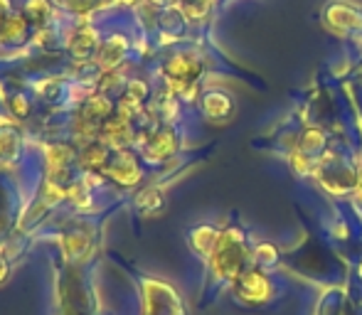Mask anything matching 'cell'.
Wrapping results in <instances>:
<instances>
[{"label": "cell", "mask_w": 362, "mask_h": 315, "mask_svg": "<svg viewBox=\"0 0 362 315\" xmlns=\"http://www.w3.org/2000/svg\"><path fill=\"white\" fill-rule=\"evenodd\" d=\"M104 172H106V177H111V180H116L119 185H124V187H131V185H136V182L141 180L139 160H136L131 153H124V150H119L116 155L109 158Z\"/></svg>", "instance_id": "obj_1"}, {"label": "cell", "mask_w": 362, "mask_h": 315, "mask_svg": "<svg viewBox=\"0 0 362 315\" xmlns=\"http://www.w3.org/2000/svg\"><path fill=\"white\" fill-rule=\"evenodd\" d=\"M99 47H101V42L91 28H79L72 35V40H69V52H72V57L79 59V62L91 59L96 52H99Z\"/></svg>", "instance_id": "obj_2"}, {"label": "cell", "mask_w": 362, "mask_h": 315, "mask_svg": "<svg viewBox=\"0 0 362 315\" xmlns=\"http://www.w3.org/2000/svg\"><path fill=\"white\" fill-rule=\"evenodd\" d=\"M28 18H25L23 13H10L8 18L0 23V42L5 44H20L25 42V37H28Z\"/></svg>", "instance_id": "obj_3"}, {"label": "cell", "mask_w": 362, "mask_h": 315, "mask_svg": "<svg viewBox=\"0 0 362 315\" xmlns=\"http://www.w3.org/2000/svg\"><path fill=\"white\" fill-rule=\"evenodd\" d=\"M126 49H129V44L124 42V37H109V40L101 42L99 52H96V62L111 72V69L121 62V57L126 54Z\"/></svg>", "instance_id": "obj_4"}, {"label": "cell", "mask_w": 362, "mask_h": 315, "mask_svg": "<svg viewBox=\"0 0 362 315\" xmlns=\"http://www.w3.org/2000/svg\"><path fill=\"white\" fill-rule=\"evenodd\" d=\"M52 0H28L23 8V15L28 18L30 25H35L37 30L42 28H49V23H52Z\"/></svg>", "instance_id": "obj_5"}, {"label": "cell", "mask_w": 362, "mask_h": 315, "mask_svg": "<svg viewBox=\"0 0 362 315\" xmlns=\"http://www.w3.org/2000/svg\"><path fill=\"white\" fill-rule=\"evenodd\" d=\"M173 150H175V136H173L170 131H160V133L148 138L144 153L148 160H165Z\"/></svg>", "instance_id": "obj_6"}, {"label": "cell", "mask_w": 362, "mask_h": 315, "mask_svg": "<svg viewBox=\"0 0 362 315\" xmlns=\"http://www.w3.org/2000/svg\"><path fill=\"white\" fill-rule=\"evenodd\" d=\"M109 145L104 143V141H91V143H86V148L81 150V165L86 167L89 172L94 170H104L106 162H109Z\"/></svg>", "instance_id": "obj_7"}, {"label": "cell", "mask_w": 362, "mask_h": 315, "mask_svg": "<svg viewBox=\"0 0 362 315\" xmlns=\"http://www.w3.org/2000/svg\"><path fill=\"white\" fill-rule=\"evenodd\" d=\"M239 293L244 296V301H262V296L269 293V281L262 273H247V276L242 278Z\"/></svg>", "instance_id": "obj_8"}, {"label": "cell", "mask_w": 362, "mask_h": 315, "mask_svg": "<svg viewBox=\"0 0 362 315\" xmlns=\"http://www.w3.org/2000/svg\"><path fill=\"white\" fill-rule=\"evenodd\" d=\"M20 148V136L13 129L0 131V160H13Z\"/></svg>", "instance_id": "obj_9"}, {"label": "cell", "mask_w": 362, "mask_h": 315, "mask_svg": "<svg viewBox=\"0 0 362 315\" xmlns=\"http://www.w3.org/2000/svg\"><path fill=\"white\" fill-rule=\"evenodd\" d=\"M215 244H217V234L210 230V227H200V230L192 232V246H195V251L210 254Z\"/></svg>", "instance_id": "obj_10"}, {"label": "cell", "mask_w": 362, "mask_h": 315, "mask_svg": "<svg viewBox=\"0 0 362 315\" xmlns=\"http://www.w3.org/2000/svg\"><path fill=\"white\" fill-rule=\"evenodd\" d=\"M15 109H18V116H28V111H30L28 99H25V96H13V114H15Z\"/></svg>", "instance_id": "obj_11"}, {"label": "cell", "mask_w": 362, "mask_h": 315, "mask_svg": "<svg viewBox=\"0 0 362 315\" xmlns=\"http://www.w3.org/2000/svg\"><path fill=\"white\" fill-rule=\"evenodd\" d=\"M8 276H10V263H8V258L0 256V286L8 281Z\"/></svg>", "instance_id": "obj_12"}]
</instances>
